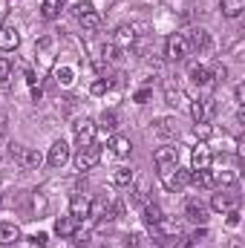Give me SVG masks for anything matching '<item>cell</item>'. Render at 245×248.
Returning a JSON list of instances; mask_svg holds the SVG:
<instances>
[{"instance_id": "obj_40", "label": "cell", "mask_w": 245, "mask_h": 248, "mask_svg": "<svg viewBox=\"0 0 245 248\" xmlns=\"http://www.w3.org/2000/svg\"><path fill=\"white\" fill-rule=\"evenodd\" d=\"M144 193H147V187L138 185L136 190H133V196H130V199H133V202H141V205H144V202H147V196H144Z\"/></svg>"}, {"instance_id": "obj_44", "label": "cell", "mask_w": 245, "mask_h": 248, "mask_svg": "<svg viewBox=\"0 0 245 248\" xmlns=\"http://www.w3.org/2000/svg\"><path fill=\"white\" fill-rule=\"evenodd\" d=\"M9 248H12V246H9Z\"/></svg>"}, {"instance_id": "obj_15", "label": "cell", "mask_w": 245, "mask_h": 248, "mask_svg": "<svg viewBox=\"0 0 245 248\" xmlns=\"http://www.w3.org/2000/svg\"><path fill=\"white\" fill-rule=\"evenodd\" d=\"M141 219H144V225H147V228H156V225H159V222L165 219V214H162V208H159L156 202H144Z\"/></svg>"}, {"instance_id": "obj_2", "label": "cell", "mask_w": 245, "mask_h": 248, "mask_svg": "<svg viewBox=\"0 0 245 248\" xmlns=\"http://www.w3.org/2000/svg\"><path fill=\"white\" fill-rule=\"evenodd\" d=\"M75 168L84 173V170H92L98 162H101V147L98 144H84V147H78V153H75Z\"/></svg>"}, {"instance_id": "obj_29", "label": "cell", "mask_w": 245, "mask_h": 248, "mask_svg": "<svg viewBox=\"0 0 245 248\" xmlns=\"http://www.w3.org/2000/svg\"><path fill=\"white\" fill-rule=\"evenodd\" d=\"M133 179H136V173H133L130 168H119V170L113 173V185H119V187L133 185Z\"/></svg>"}, {"instance_id": "obj_43", "label": "cell", "mask_w": 245, "mask_h": 248, "mask_svg": "<svg viewBox=\"0 0 245 248\" xmlns=\"http://www.w3.org/2000/svg\"><path fill=\"white\" fill-rule=\"evenodd\" d=\"M228 225H240V211H228Z\"/></svg>"}, {"instance_id": "obj_9", "label": "cell", "mask_w": 245, "mask_h": 248, "mask_svg": "<svg viewBox=\"0 0 245 248\" xmlns=\"http://www.w3.org/2000/svg\"><path fill=\"white\" fill-rule=\"evenodd\" d=\"M237 205H240V196H237V193H228V190L214 193V199H211V208H214L216 214H228V211H234Z\"/></svg>"}, {"instance_id": "obj_28", "label": "cell", "mask_w": 245, "mask_h": 248, "mask_svg": "<svg viewBox=\"0 0 245 248\" xmlns=\"http://www.w3.org/2000/svg\"><path fill=\"white\" fill-rule=\"evenodd\" d=\"M55 81H58L61 87H69V84L75 81V69H72V66H66V63L55 66Z\"/></svg>"}, {"instance_id": "obj_11", "label": "cell", "mask_w": 245, "mask_h": 248, "mask_svg": "<svg viewBox=\"0 0 245 248\" xmlns=\"http://www.w3.org/2000/svg\"><path fill=\"white\" fill-rule=\"evenodd\" d=\"M187 44H190V49H196L199 55L211 52V46H214V44H211V35H208L205 29H199V26H196V29H190V38H187Z\"/></svg>"}, {"instance_id": "obj_39", "label": "cell", "mask_w": 245, "mask_h": 248, "mask_svg": "<svg viewBox=\"0 0 245 248\" xmlns=\"http://www.w3.org/2000/svg\"><path fill=\"white\" fill-rule=\"evenodd\" d=\"M90 9H92V6H90V3H87V0H78V3H75V6H72V15H75V17H81V15H87V12H90Z\"/></svg>"}, {"instance_id": "obj_8", "label": "cell", "mask_w": 245, "mask_h": 248, "mask_svg": "<svg viewBox=\"0 0 245 248\" xmlns=\"http://www.w3.org/2000/svg\"><path fill=\"white\" fill-rule=\"evenodd\" d=\"M46 162L52 165V168H63L66 162H69V144L58 139V141H52V147H49V153H46Z\"/></svg>"}, {"instance_id": "obj_34", "label": "cell", "mask_w": 245, "mask_h": 248, "mask_svg": "<svg viewBox=\"0 0 245 248\" xmlns=\"http://www.w3.org/2000/svg\"><path fill=\"white\" fill-rule=\"evenodd\" d=\"M193 136L205 141V139H211V136H214V127H211V124H208V122H199V124H196V127H193Z\"/></svg>"}, {"instance_id": "obj_31", "label": "cell", "mask_w": 245, "mask_h": 248, "mask_svg": "<svg viewBox=\"0 0 245 248\" xmlns=\"http://www.w3.org/2000/svg\"><path fill=\"white\" fill-rule=\"evenodd\" d=\"M110 87H113V81H110V78H95V81L90 84V93H92V95H104Z\"/></svg>"}, {"instance_id": "obj_5", "label": "cell", "mask_w": 245, "mask_h": 248, "mask_svg": "<svg viewBox=\"0 0 245 248\" xmlns=\"http://www.w3.org/2000/svg\"><path fill=\"white\" fill-rule=\"evenodd\" d=\"M87 217L95 219V222H101V219H113L116 214H113V205H110L107 196H95V199L90 202V214H87Z\"/></svg>"}, {"instance_id": "obj_3", "label": "cell", "mask_w": 245, "mask_h": 248, "mask_svg": "<svg viewBox=\"0 0 245 248\" xmlns=\"http://www.w3.org/2000/svg\"><path fill=\"white\" fill-rule=\"evenodd\" d=\"M187 52H190V44H187V38L184 35H170L168 38V44H165V55L170 58V61H184L187 58Z\"/></svg>"}, {"instance_id": "obj_1", "label": "cell", "mask_w": 245, "mask_h": 248, "mask_svg": "<svg viewBox=\"0 0 245 248\" xmlns=\"http://www.w3.org/2000/svg\"><path fill=\"white\" fill-rule=\"evenodd\" d=\"M159 179L168 190H182L190 182V170H182L179 165H170V168H159Z\"/></svg>"}, {"instance_id": "obj_16", "label": "cell", "mask_w": 245, "mask_h": 248, "mask_svg": "<svg viewBox=\"0 0 245 248\" xmlns=\"http://www.w3.org/2000/svg\"><path fill=\"white\" fill-rule=\"evenodd\" d=\"M20 240V228L15 222H0V246H15Z\"/></svg>"}, {"instance_id": "obj_24", "label": "cell", "mask_w": 245, "mask_h": 248, "mask_svg": "<svg viewBox=\"0 0 245 248\" xmlns=\"http://www.w3.org/2000/svg\"><path fill=\"white\" fill-rule=\"evenodd\" d=\"M190 116H193V122H208L211 119V113H208V98L205 101H190Z\"/></svg>"}, {"instance_id": "obj_17", "label": "cell", "mask_w": 245, "mask_h": 248, "mask_svg": "<svg viewBox=\"0 0 245 248\" xmlns=\"http://www.w3.org/2000/svg\"><path fill=\"white\" fill-rule=\"evenodd\" d=\"M156 136H162V139H170V136H176L179 133V122L173 119V116H165V119H159L156 122Z\"/></svg>"}, {"instance_id": "obj_32", "label": "cell", "mask_w": 245, "mask_h": 248, "mask_svg": "<svg viewBox=\"0 0 245 248\" xmlns=\"http://www.w3.org/2000/svg\"><path fill=\"white\" fill-rule=\"evenodd\" d=\"M237 179H240V176H237L234 170H222V173H214V182H216V185H237Z\"/></svg>"}, {"instance_id": "obj_7", "label": "cell", "mask_w": 245, "mask_h": 248, "mask_svg": "<svg viewBox=\"0 0 245 248\" xmlns=\"http://www.w3.org/2000/svg\"><path fill=\"white\" fill-rule=\"evenodd\" d=\"M95 130H98V124L92 122V119L75 122V139H78V144H81V147H84V144H95Z\"/></svg>"}, {"instance_id": "obj_35", "label": "cell", "mask_w": 245, "mask_h": 248, "mask_svg": "<svg viewBox=\"0 0 245 248\" xmlns=\"http://www.w3.org/2000/svg\"><path fill=\"white\" fill-rule=\"evenodd\" d=\"M72 240H75V246H78V248H87V246H90V231H81V228H75Z\"/></svg>"}, {"instance_id": "obj_42", "label": "cell", "mask_w": 245, "mask_h": 248, "mask_svg": "<svg viewBox=\"0 0 245 248\" xmlns=\"http://www.w3.org/2000/svg\"><path fill=\"white\" fill-rule=\"evenodd\" d=\"M234 98H237V104H240V107L245 104V87H243V84H237V90H234Z\"/></svg>"}, {"instance_id": "obj_33", "label": "cell", "mask_w": 245, "mask_h": 248, "mask_svg": "<svg viewBox=\"0 0 245 248\" xmlns=\"http://www.w3.org/2000/svg\"><path fill=\"white\" fill-rule=\"evenodd\" d=\"M101 127H104V130H116V127H119V116H116L113 110H104V113H101Z\"/></svg>"}, {"instance_id": "obj_27", "label": "cell", "mask_w": 245, "mask_h": 248, "mask_svg": "<svg viewBox=\"0 0 245 248\" xmlns=\"http://www.w3.org/2000/svg\"><path fill=\"white\" fill-rule=\"evenodd\" d=\"M165 98H168V104H170V107H176V104H179V101L184 98L182 90H179V87H176V84H173L170 78L165 81Z\"/></svg>"}, {"instance_id": "obj_23", "label": "cell", "mask_w": 245, "mask_h": 248, "mask_svg": "<svg viewBox=\"0 0 245 248\" xmlns=\"http://www.w3.org/2000/svg\"><path fill=\"white\" fill-rule=\"evenodd\" d=\"M219 9H222V15L225 17H240L245 9V0H222L219 3Z\"/></svg>"}, {"instance_id": "obj_26", "label": "cell", "mask_w": 245, "mask_h": 248, "mask_svg": "<svg viewBox=\"0 0 245 248\" xmlns=\"http://www.w3.org/2000/svg\"><path fill=\"white\" fill-rule=\"evenodd\" d=\"M20 162H23V168H41V162H44V156L35 150V147H26L23 153H20Z\"/></svg>"}, {"instance_id": "obj_14", "label": "cell", "mask_w": 245, "mask_h": 248, "mask_svg": "<svg viewBox=\"0 0 245 248\" xmlns=\"http://www.w3.org/2000/svg\"><path fill=\"white\" fill-rule=\"evenodd\" d=\"M187 75H190V81L193 84H199V87H208L214 78H211V69L205 66V63H190L187 66Z\"/></svg>"}, {"instance_id": "obj_30", "label": "cell", "mask_w": 245, "mask_h": 248, "mask_svg": "<svg viewBox=\"0 0 245 248\" xmlns=\"http://www.w3.org/2000/svg\"><path fill=\"white\" fill-rule=\"evenodd\" d=\"M130 246L133 248H162L156 240H147L144 234H133V237H130Z\"/></svg>"}, {"instance_id": "obj_12", "label": "cell", "mask_w": 245, "mask_h": 248, "mask_svg": "<svg viewBox=\"0 0 245 248\" xmlns=\"http://www.w3.org/2000/svg\"><path fill=\"white\" fill-rule=\"evenodd\" d=\"M20 46V32L15 26H0V49L3 52H15Z\"/></svg>"}, {"instance_id": "obj_13", "label": "cell", "mask_w": 245, "mask_h": 248, "mask_svg": "<svg viewBox=\"0 0 245 248\" xmlns=\"http://www.w3.org/2000/svg\"><path fill=\"white\" fill-rule=\"evenodd\" d=\"M153 162H156V168L179 165V150H176V147H159V150L153 153Z\"/></svg>"}, {"instance_id": "obj_25", "label": "cell", "mask_w": 245, "mask_h": 248, "mask_svg": "<svg viewBox=\"0 0 245 248\" xmlns=\"http://www.w3.org/2000/svg\"><path fill=\"white\" fill-rule=\"evenodd\" d=\"M190 182H193V185H199V187H214V185H216L211 170H190Z\"/></svg>"}, {"instance_id": "obj_4", "label": "cell", "mask_w": 245, "mask_h": 248, "mask_svg": "<svg viewBox=\"0 0 245 248\" xmlns=\"http://www.w3.org/2000/svg\"><path fill=\"white\" fill-rule=\"evenodd\" d=\"M211 165H214V153L205 141H199L190 150V170H211Z\"/></svg>"}, {"instance_id": "obj_21", "label": "cell", "mask_w": 245, "mask_h": 248, "mask_svg": "<svg viewBox=\"0 0 245 248\" xmlns=\"http://www.w3.org/2000/svg\"><path fill=\"white\" fill-rule=\"evenodd\" d=\"M78 23H81V29H84V32H98V26H101V15H98L95 9H90L87 15H81V17H78Z\"/></svg>"}, {"instance_id": "obj_38", "label": "cell", "mask_w": 245, "mask_h": 248, "mask_svg": "<svg viewBox=\"0 0 245 248\" xmlns=\"http://www.w3.org/2000/svg\"><path fill=\"white\" fill-rule=\"evenodd\" d=\"M9 75H12V61L9 58H0V84L9 81Z\"/></svg>"}, {"instance_id": "obj_19", "label": "cell", "mask_w": 245, "mask_h": 248, "mask_svg": "<svg viewBox=\"0 0 245 248\" xmlns=\"http://www.w3.org/2000/svg\"><path fill=\"white\" fill-rule=\"evenodd\" d=\"M87 214H90V199H84L81 193H75L72 202H69V217L72 219H84Z\"/></svg>"}, {"instance_id": "obj_36", "label": "cell", "mask_w": 245, "mask_h": 248, "mask_svg": "<svg viewBox=\"0 0 245 248\" xmlns=\"http://www.w3.org/2000/svg\"><path fill=\"white\" fill-rule=\"evenodd\" d=\"M150 95H153V90H150V84H147V87H141V90L133 95V101H136V104H147V101H150Z\"/></svg>"}, {"instance_id": "obj_10", "label": "cell", "mask_w": 245, "mask_h": 248, "mask_svg": "<svg viewBox=\"0 0 245 248\" xmlns=\"http://www.w3.org/2000/svg\"><path fill=\"white\" fill-rule=\"evenodd\" d=\"M113 46H119V49H130L133 44H136V26H130V23H124V26H119L116 32H113V41H110Z\"/></svg>"}, {"instance_id": "obj_20", "label": "cell", "mask_w": 245, "mask_h": 248, "mask_svg": "<svg viewBox=\"0 0 245 248\" xmlns=\"http://www.w3.org/2000/svg\"><path fill=\"white\" fill-rule=\"evenodd\" d=\"M110 147H113V153H116L119 159H127V156L133 153V144H130L127 136H113V139H110Z\"/></svg>"}, {"instance_id": "obj_6", "label": "cell", "mask_w": 245, "mask_h": 248, "mask_svg": "<svg viewBox=\"0 0 245 248\" xmlns=\"http://www.w3.org/2000/svg\"><path fill=\"white\" fill-rule=\"evenodd\" d=\"M184 219H190L196 225H205L208 222V205L199 202V199H187L184 202Z\"/></svg>"}, {"instance_id": "obj_18", "label": "cell", "mask_w": 245, "mask_h": 248, "mask_svg": "<svg viewBox=\"0 0 245 248\" xmlns=\"http://www.w3.org/2000/svg\"><path fill=\"white\" fill-rule=\"evenodd\" d=\"M63 6H66V0H44V3H41V17H44V20L61 17Z\"/></svg>"}, {"instance_id": "obj_22", "label": "cell", "mask_w": 245, "mask_h": 248, "mask_svg": "<svg viewBox=\"0 0 245 248\" xmlns=\"http://www.w3.org/2000/svg\"><path fill=\"white\" fill-rule=\"evenodd\" d=\"M75 228H78V219H72V217H58V222H55V234L58 237H72Z\"/></svg>"}, {"instance_id": "obj_37", "label": "cell", "mask_w": 245, "mask_h": 248, "mask_svg": "<svg viewBox=\"0 0 245 248\" xmlns=\"http://www.w3.org/2000/svg\"><path fill=\"white\" fill-rule=\"evenodd\" d=\"M211 78H214V81H225V78H228V66H225V63H216V66L211 69Z\"/></svg>"}, {"instance_id": "obj_41", "label": "cell", "mask_w": 245, "mask_h": 248, "mask_svg": "<svg viewBox=\"0 0 245 248\" xmlns=\"http://www.w3.org/2000/svg\"><path fill=\"white\" fill-rule=\"evenodd\" d=\"M29 240H32V246H38V248H44V246H46V243H49V237H46L44 231H38V234H32Z\"/></svg>"}]
</instances>
